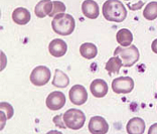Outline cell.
Masks as SVG:
<instances>
[{
	"label": "cell",
	"mask_w": 157,
	"mask_h": 134,
	"mask_svg": "<svg viewBox=\"0 0 157 134\" xmlns=\"http://www.w3.org/2000/svg\"><path fill=\"white\" fill-rule=\"evenodd\" d=\"M148 133L149 134H157V123H154V124L150 126Z\"/></svg>",
	"instance_id": "cell-25"
},
{
	"label": "cell",
	"mask_w": 157,
	"mask_h": 134,
	"mask_svg": "<svg viewBox=\"0 0 157 134\" xmlns=\"http://www.w3.org/2000/svg\"><path fill=\"white\" fill-rule=\"evenodd\" d=\"M143 16L147 20H154L157 18V1H152L146 5Z\"/></svg>",
	"instance_id": "cell-20"
},
{
	"label": "cell",
	"mask_w": 157,
	"mask_h": 134,
	"mask_svg": "<svg viewBox=\"0 0 157 134\" xmlns=\"http://www.w3.org/2000/svg\"><path fill=\"white\" fill-rule=\"evenodd\" d=\"M63 116L67 128H70L72 130H78L85 125L86 115L83 111L78 110V109H69Z\"/></svg>",
	"instance_id": "cell-4"
},
{
	"label": "cell",
	"mask_w": 157,
	"mask_h": 134,
	"mask_svg": "<svg viewBox=\"0 0 157 134\" xmlns=\"http://www.w3.org/2000/svg\"><path fill=\"white\" fill-rule=\"evenodd\" d=\"M82 11H83V14L86 17L90 19H96L100 14L98 3L96 1H93V0H86L83 2Z\"/></svg>",
	"instance_id": "cell-12"
},
{
	"label": "cell",
	"mask_w": 157,
	"mask_h": 134,
	"mask_svg": "<svg viewBox=\"0 0 157 134\" xmlns=\"http://www.w3.org/2000/svg\"><path fill=\"white\" fill-rule=\"evenodd\" d=\"M80 52L86 59H93L98 55V48L92 42H86L80 47Z\"/></svg>",
	"instance_id": "cell-17"
},
{
	"label": "cell",
	"mask_w": 157,
	"mask_h": 134,
	"mask_svg": "<svg viewBox=\"0 0 157 134\" xmlns=\"http://www.w3.org/2000/svg\"><path fill=\"white\" fill-rule=\"evenodd\" d=\"M127 5H128V7H129L131 10H138V9H140L141 7L144 5V2L143 1H138V2H136V4H134V5H132L131 3L129 2Z\"/></svg>",
	"instance_id": "cell-24"
},
{
	"label": "cell",
	"mask_w": 157,
	"mask_h": 134,
	"mask_svg": "<svg viewBox=\"0 0 157 134\" xmlns=\"http://www.w3.org/2000/svg\"><path fill=\"white\" fill-rule=\"evenodd\" d=\"M70 84V78L67 77L63 71L59 69L56 70L55 76H53L52 80V85L58 88H66L69 86Z\"/></svg>",
	"instance_id": "cell-18"
},
{
	"label": "cell",
	"mask_w": 157,
	"mask_h": 134,
	"mask_svg": "<svg viewBox=\"0 0 157 134\" xmlns=\"http://www.w3.org/2000/svg\"><path fill=\"white\" fill-rule=\"evenodd\" d=\"M105 19L113 22H123L127 17L126 7L118 0H108L104 3L102 8Z\"/></svg>",
	"instance_id": "cell-1"
},
{
	"label": "cell",
	"mask_w": 157,
	"mask_h": 134,
	"mask_svg": "<svg viewBox=\"0 0 157 134\" xmlns=\"http://www.w3.org/2000/svg\"><path fill=\"white\" fill-rule=\"evenodd\" d=\"M46 107L49 110L56 111L62 109L66 104V96L63 92L59 91H53L48 95L45 101Z\"/></svg>",
	"instance_id": "cell-7"
},
{
	"label": "cell",
	"mask_w": 157,
	"mask_h": 134,
	"mask_svg": "<svg viewBox=\"0 0 157 134\" xmlns=\"http://www.w3.org/2000/svg\"><path fill=\"white\" fill-rule=\"evenodd\" d=\"M70 100L75 105H83L88 100V93L87 90L82 85H75L69 92Z\"/></svg>",
	"instance_id": "cell-8"
},
{
	"label": "cell",
	"mask_w": 157,
	"mask_h": 134,
	"mask_svg": "<svg viewBox=\"0 0 157 134\" xmlns=\"http://www.w3.org/2000/svg\"><path fill=\"white\" fill-rule=\"evenodd\" d=\"M123 63L122 59H121L119 56H113V58H110V59L106 63V71L108 72L110 75H113V74H118L120 72V69L122 68Z\"/></svg>",
	"instance_id": "cell-19"
},
{
	"label": "cell",
	"mask_w": 157,
	"mask_h": 134,
	"mask_svg": "<svg viewBox=\"0 0 157 134\" xmlns=\"http://www.w3.org/2000/svg\"><path fill=\"white\" fill-rule=\"evenodd\" d=\"M114 56H119L122 59L123 66L125 68H130L139 61L140 54H139L138 48L134 44H131L130 47L127 48H116L115 52H114Z\"/></svg>",
	"instance_id": "cell-3"
},
{
	"label": "cell",
	"mask_w": 157,
	"mask_h": 134,
	"mask_svg": "<svg viewBox=\"0 0 157 134\" xmlns=\"http://www.w3.org/2000/svg\"><path fill=\"white\" fill-rule=\"evenodd\" d=\"M52 27L53 31L59 35H70L73 33L76 27L75 18L67 13H62L56 15L52 21Z\"/></svg>",
	"instance_id": "cell-2"
},
{
	"label": "cell",
	"mask_w": 157,
	"mask_h": 134,
	"mask_svg": "<svg viewBox=\"0 0 157 134\" xmlns=\"http://www.w3.org/2000/svg\"><path fill=\"white\" fill-rule=\"evenodd\" d=\"M116 40L118 41V44H120L121 47L123 48L130 47L132 41H133V34L127 28H122V29H120L117 33Z\"/></svg>",
	"instance_id": "cell-16"
},
{
	"label": "cell",
	"mask_w": 157,
	"mask_h": 134,
	"mask_svg": "<svg viewBox=\"0 0 157 134\" xmlns=\"http://www.w3.org/2000/svg\"><path fill=\"white\" fill-rule=\"evenodd\" d=\"M89 131L92 134H105L109 131V125L101 116H94L89 122Z\"/></svg>",
	"instance_id": "cell-9"
},
{
	"label": "cell",
	"mask_w": 157,
	"mask_h": 134,
	"mask_svg": "<svg viewBox=\"0 0 157 134\" xmlns=\"http://www.w3.org/2000/svg\"><path fill=\"white\" fill-rule=\"evenodd\" d=\"M66 11V5L60 1H53V7H52V11L49 14V16L55 18L56 15L62 13H65Z\"/></svg>",
	"instance_id": "cell-21"
},
{
	"label": "cell",
	"mask_w": 157,
	"mask_h": 134,
	"mask_svg": "<svg viewBox=\"0 0 157 134\" xmlns=\"http://www.w3.org/2000/svg\"><path fill=\"white\" fill-rule=\"evenodd\" d=\"M67 51V44L60 38H55L48 44V52L55 58H62Z\"/></svg>",
	"instance_id": "cell-10"
},
{
	"label": "cell",
	"mask_w": 157,
	"mask_h": 134,
	"mask_svg": "<svg viewBox=\"0 0 157 134\" xmlns=\"http://www.w3.org/2000/svg\"><path fill=\"white\" fill-rule=\"evenodd\" d=\"M151 49H152V52H154V54L157 55V38L156 40H154L152 41V44H151Z\"/></svg>",
	"instance_id": "cell-26"
},
{
	"label": "cell",
	"mask_w": 157,
	"mask_h": 134,
	"mask_svg": "<svg viewBox=\"0 0 157 134\" xmlns=\"http://www.w3.org/2000/svg\"><path fill=\"white\" fill-rule=\"evenodd\" d=\"M52 121L56 126L59 127V128H62V129L67 128V126L65 124V121H63V115H56V117H53Z\"/></svg>",
	"instance_id": "cell-23"
},
{
	"label": "cell",
	"mask_w": 157,
	"mask_h": 134,
	"mask_svg": "<svg viewBox=\"0 0 157 134\" xmlns=\"http://www.w3.org/2000/svg\"><path fill=\"white\" fill-rule=\"evenodd\" d=\"M0 107H1V110H5V113H6V118L7 119H10L13 116V108L12 106L8 104V103H5V102H2L1 104H0Z\"/></svg>",
	"instance_id": "cell-22"
},
{
	"label": "cell",
	"mask_w": 157,
	"mask_h": 134,
	"mask_svg": "<svg viewBox=\"0 0 157 134\" xmlns=\"http://www.w3.org/2000/svg\"><path fill=\"white\" fill-rule=\"evenodd\" d=\"M12 19L16 24L25 25L30 21V12L26 8L18 7V8L14 9L12 13Z\"/></svg>",
	"instance_id": "cell-14"
},
{
	"label": "cell",
	"mask_w": 157,
	"mask_h": 134,
	"mask_svg": "<svg viewBox=\"0 0 157 134\" xmlns=\"http://www.w3.org/2000/svg\"><path fill=\"white\" fill-rule=\"evenodd\" d=\"M53 2L49 0H44V1L38 2L34 8V13L38 18H44L45 16H49V14L52 11Z\"/></svg>",
	"instance_id": "cell-15"
},
{
	"label": "cell",
	"mask_w": 157,
	"mask_h": 134,
	"mask_svg": "<svg viewBox=\"0 0 157 134\" xmlns=\"http://www.w3.org/2000/svg\"><path fill=\"white\" fill-rule=\"evenodd\" d=\"M51 76H52L51 70L48 67L37 66L31 72L29 79L31 84H33L34 86L40 87V86H44L45 84L48 83L49 79H51Z\"/></svg>",
	"instance_id": "cell-5"
},
{
	"label": "cell",
	"mask_w": 157,
	"mask_h": 134,
	"mask_svg": "<svg viewBox=\"0 0 157 134\" xmlns=\"http://www.w3.org/2000/svg\"><path fill=\"white\" fill-rule=\"evenodd\" d=\"M108 84L102 79H96L91 83L90 90L93 96L96 98H103L108 93Z\"/></svg>",
	"instance_id": "cell-11"
},
{
	"label": "cell",
	"mask_w": 157,
	"mask_h": 134,
	"mask_svg": "<svg viewBox=\"0 0 157 134\" xmlns=\"http://www.w3.org/2000/svg\"><path fill=\"white\" fill-rule=\"evenodd\" d=\"M126 131L129 134H143L145 131V122L140 117L131 118L126 125Z\"/></svg>",
	"instance_id": "cell-13"
},
{
	"label": "cell",
	"mask_w": 157,
	"mask_h": 134,
	"mask_svg": "<svg viewBox=\"0 0 157 134\" xmlns=\"http://www.w3.org/2000/svg\"><path fill=\"white\" fill-rule=\"evenodd\" d=\"M134 81L131 77H119L113 80L112 90L116 94H129L134 89Z\"/></svg>",
	"instance_id": "cell-6"
}]
</instances>
